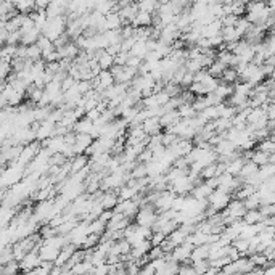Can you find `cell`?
Listing matches in <instances>:
<instances>
[{
  "mask_svg": "<svg viewBox=\"0 0 275 275\" xmlns=\"http://www.w3.org/2000/svg\"><path fill=\"white\" fill-rule=\"evenodd\" d=\"M14 8L19 14H31L35 10V2H32V0H18V2H14Z\"/></svg>",
  "mask_w": 275,
  "mask_h": 275,
  "instance_id": "cell-26",
  "label": "cell"
},
{
  "mask_svg": "<svg viewBox=\"0 0 275 275\" xmlns=\"http://www.w3.org/2000/svg\"><path fill=\"white\" fill-rule=\"evenodd\" d=\"M209 253H211V245H201L193 248L190 263H200V261H209Z\"/></svg>",
  "mask_w": 275,
  "mask_h": 275,
  "instance_id": "cell-19",
  "label": "cell"
},
{
  "mask_svg": "<svg viewBox=\"0 0 275 275\" xmlns=\"http://www.w3.org/2000/svg\"><path fill=\"white\" fill-rule=\"evenodd\" d=\"M97 200L101 203V206H103L105 211H114V209L118 208V205L121 203L118 192H113V190H110V192H100Z\"/></svg>",
  "mask_w": 275,
  "mask_h": 275,
  "instance_id": "cell-8",
  "label": "cell"
},
{
  "mask_svg": "<svg viewBox=\"0 0 275 275\" xmlns=\"http://www.w3.org/2000/svg\"><path fill=\"white\" fill-rule=\"evenodd\" d=\"M68 5L69 2H63V0H52L47 8V16L48 18H58L68 14Z\"/></svg>",
  "mask_w": 275,
  "mask_h": 275,
  "instance_id": "cell-11",
  "label": "cell"
},
{
  "mask_svg": "<svg viewBox=\"0 0 275 275\" xmlns=\"http://www.w3.org/2000/svg\"><path fill=\"white\" fill-rule=\"evenodd\" d=\"M177 275H198V274H197V271H195L193 264H182Z\"/></svg>",
  "mask_w": 275,
  "mask_h": 275,
  "instance_id": "cell-45",
  "label": "cell"
},
{
  "mask_svg": "<svg viewBox=\"0 0 275 275\" xmlns=\"http://www.w3.org/2000/svg\"><path fill=\"white\" fill-rule=\"evenodd\" d=\"M222 29H224V24L221 19H216L214 23L208 24L203 27L201 31V37L203 39H214V37H219V35H222Z\"/></svg>",
  "mask_w": 275,
  "mask_h": 275,
  "instance_id": "cell-13",
  "label": "cell"
},
{
  "mask_svg": "<svg viewBox=\"0 0 275 275\" xmlns=\"http://www.w3.org/2000/svg\"><path fill=\"white\" fill-rule=\"evenodd\" d=\"M219 163V161H217ZM217 163H214V164H211V166H208L206 169H203L201 171V174H200V177H201V180L203 182H208V180H211V179H214V177H217Z\"/></svg>",
  "mask_w": 275,
  "mask_h": 275,
  "instance_id": "cell-36",
  "label": "cell"
},
{
  "mask_svg": "<svg viewBox=\"0 0 275 275\" xmlns=\"http://www.w3.org/2000/svg\"><path fill=\"white\" fill-rule=\"evenodd\" d=\"M213 193H214V188H211L206 182H201V184H198L197 187L193 188V192L190 195L195 200L203 201V200H208Z\"/></svg>",
  "mask_w": 275,
  "mask_h": 275,
  "instance_id": "cell-17",
  "label": "cell"
},
{
  "mask_svg": "<svg viewBox=\"0 0 275 275\" xmlns=\"http://www.w3.org/2000/svg\"><path fill=\"white\" fill-rule=\"evenodd\" d=\"M19 263L18 261H11V263L2 266V275H19Z\"/></svg>",
  "mask_w": 275,
  "mask_h": 275,
  "instance_id": "cell-37",
  "label": "cell"
},
{
  "mask_svg": "<svg viewBox=\"0 0 275 275\" xmlns=\"http://www.w3.org/2000/svg\"><path fill=\"white\" fill-rule=\"evenodd\" d=\"M77 84V81H76V79H72V77H66V79H64V81L61 82V89H63V93L64 92H68V90H71L72 89V87H74Z\"/></svg>",
  "mask_w": 275,
  "mask_h": 275,
  "instance_id": "cell-46",
  "label": "cell"
},
{
  "mask_svg": "<svg viewBox=\"0 0 275 275\" xmlns=\"http://www.w3.org/2000/svg\"><path fill=\"white\" fill-rule=\"evenodd\" d=\"M253 24L250 23L248 19H246L245 16L243 18H238V21H237V24H235V29H237V34L240 35V39L243 40L245 39V35L248 34V31H250V27H251Z\"/></svg>",
  "mask_w": 275,
  "mask_h": 275,
  "instance_id": "cell-31",
  "label": "cell"
},
{
  "mask_svg": "<svg viewBox=\"0 0 275 275\" xmlns=\"http://www.w3.org/2000/svg\"><path fill=\"white\" fill-rule=\"evenodd\" d=\"M130 58V53H126V52H121L114 56V64L116 66H127V61Z\"/></svg>",
  "mask_w": 275,
  "mask_h": 275,
  "instance_id": "cell-44",
  "label": "cell"
},
{
  "mask_svg": "<svg viewBox=\"0 0 275 275\" xmlns=\"http://www.w3.org/2000/svg\"><path fill=\"white\" fill-rule=\"evenodd\" d=\"M245 208L248 211H255V209H261V197L259 193L256 192L253 197H250L248 200H245Z\"/></svg>",
  "mask_w": 275,
  "mask_h": 275,
  "instance_id": "cell-38",
  "label": "cell"
},
{
  "mask_svg": "<svg viewBox=\"0 0 275 275\" xmlns=\"http://www.w3.org/2000/svg\"><path fill=\"white\" fill-rule=\"evenodd\" d=\"M226 69H227V68L224 66V64H222L221 61H217V60H216L213 66L208 69V72H209V74H211L213 77L221 79V77H222V74H224V71H226Z\"/></svg>",
  "mask_w": 275,
  "mask_h": 275,
  "instance_id": "cell-39",
  "label": "cell"
},
{
  "mask_svg": "<svg viewBox=\"0 0 275 275\" xmlns=\"http://www.w3.org/2000/svg\"><path fill=\"white\" fill-rule=\"evenodd\" d=\"M139 6V11H145V13H150V14H156L158 8H159V2H155V0H143V2L137 3Z\"/></svg>",
  "mask_w": 275,
  "mask_h": 275,
  "instance_id": "cell-28",
  "label": "cell"
},
{
  "mask_svg": "<svg viewBox=\"0 0 275 275\" xmlns=\"http://www.w3.org/2000/svg\"><path fill=\"white\" fill-rule=\"evenodd\" d=\"M89 232H90V234H95V235L103 237L105 232H106V224L103 221H100V219L92 221L89 224Z\"/></svg>",
  "mask_w": 275,
  "mask_h": 275,
  "instance_id": "cell-35",
  "label": "cell"
},
{
  "mask_svg": "<svg viewBox=\"0 0 275 275\" xmlns=\"http://www.w3.org/2000/svg\"><path fill=\"white\" fill-rule=\"evenodd\" d=\"M40 264H42V259L39 256V250H35L19 261V269L21 272H32L37 269V267H40Z\"/></svg>",
  "mask_w": 275,
  "mask_h": 275,
  "instance_id": "cell-9",
  "label": "cell"
},
{
  "mask_svg": "<svg viewBox=\"0 0 275 275\" xmlns=\"http://www.w3.org/2000/svg\"><path fill=\"white\" fill-rule=\"evenodd\" d=\"M95 60L98 61L100 68L103 71H110L114 66V56L108 53L106 50H98V52H95Z\"/></svg>",
  "mask_w": 275,
  "mask_h": 275,
  "instance_id": "cell-16",
  "label": "cell"
},
{
  "mask_svg": "<svg viewBox=\"0 0 275 275\" xmlns=\"http://www.w3.org/2000/svg\"><path fill=\"white\" fill-rule=\"evenodd\" d=\"M234 85H229V84H224V82H221L219 84V87H217V90L214 92L216 93V95H219L222 100H229L232 95H234Z\"/></svg>",
  "mask_w": 275,
  "mask_h": 275,
  "instance_id": "cell-33",
  "label": "cell"
},
{
  "mask_svg": "<svg viewBox=\"0 0 275 275\" xmlns=\"http://www.w3.org/2000/svg\"><path fill=\"white\" fill-rule=\"evenodd\" d=\"M155 23V16L150 13H145V11H139L137 13V16L132 19V26L134 29H142V27H151V24Z\"/></svg>",
  "mask_w": 275,
  "mask_h": 275,
  "instance_id": "cell-14",
  "label": "cell"
},
{
  "mask_svg": "<svg viewBox=\"0 0 275 275\" xmlns=\"http://www.w3.org/2000/svg\"><path fill=\"white\" fill-rule=\"evenodd\" d=\"M143 64V60H140V58H137V56H132L130 55V58H129V61H127V66L129 68H132V69H137L139 71V68Z\"/></svg>",
  "mask_w": 275,
  "mask_h": 275,
  "instance_id": "cell-47",
  "label": "cell"
},
{
  "mask_svg": "<svg viewBox=\"0 0 275 275\" xmlns=\"http://www.w3.org/2000/svg\"><path fill=\"white\" fill-rule=\"evenodd\" d=\"M193 108L197 110V113H203V111L206 110V108H209L206 97H197V98H195V101H193Z\"/></svg>",
  "mask_w": 275,
  "mask_h": 275,
  "instance_id": "cell-41",
  "label": "cell"
},
{
  "mask_svg": "<svg viewBox=\"0 0 275 275\" xmlns=\"http://www.w3.org/2000/svg\"><path fill=\"white\" fill-rule=\"evenodd\" d=\"M85 118L89 119V121H92V122H95V121H98L100 118H101V113L97 110H90V111H87V114H85Z\"/></svg>",
  "mask_w": 275,
  "mask_h": 275,
  "instance_id": "cell-48",
  "label": "cell"
},
{
  "mask_svg": "<svg viewBox=\"0 0 275 275\" xmlns=\"http://www.w3.org/2000/svg\"><path fill=\"white\" fill-rule=\"evenodd\" d=\"M142 126H143L145 134H147L148 137L163 134V126H161V121H159V118H150V119L145 121Z\"/></svg>",
  "mask_w": 275,
  "mask_h": 275,
  "instance_id": "cell-15",
  "label": "cell"
},
{
  "mask_svg": "<svg viewBox=\"0 0 275 275\" xmlns=\"http://www.w3.org/2000/svg\"><path fill=\"white\" fill-rule=\"evenodd\" d=\"M43 148H47L52 155H58V153H63V150L66 148V140H64V137H52V139H48L42 143Z\"/></svg>",
  "mask_w": 275,
  "mask_h": 275,
  "instance_id": "cell-12",
  "label": "cell"
},
{
  "mask_svg": "<svg viewBox=\"0 0 275 275\" xmlns=\"http://www.w3.org/2000/svg\"><path fill=\"white\" fill-rule=\"evenodd\" d=\"M187 238H188V234L179 227L177 230H174L171 235H168V240L166 242H168L172 248H177V246H180V245H185Z\"/></svg>",
  "mask_w": 275,
  "mask_h": 275,
  "instance_id": "cell-21",
  "label": "cell"
},
{
  "mask_svg": "<svg viewBox=\"0 0 275 275\" xmlns=\"http://www.w3.org/2000/svg\"><path fill=\"white\" fill-rule=\"evenodd\" d=\"M177 113L180 116V119H193L198 116L197 110L193 108V103H182L177 108Z\"/></svg>",
  "mask_w": 275,
  "mask_h": 275,
  "instance_id": "cell-25",
  "label": "cell"
},
{
  "mask_svg": "<svg viewBox=\"0 0 275 275\" xmlns=\"http://www.w3.org/2000/svg\"><path fill=\"white\" fill-rule=\"evenodd\" d=\"M159 121H161L163 129L168 130V129H171V127L176 126L177 122H180L182 119H180V116H179V113H177V110H176V111H168V113H164V114L161 116V118H159Z\"/></svg>",
  "mask_w": 275,
  "mask_h": 275,
  "instance_id": "cell-23",
  "label": "cell"
},
{
  "mask_svg": "<svg viewBox=\"0 0 275 275\" xmlns=\"http://www.w3.org/2000/svg\"><path fill=\"white\" fill-rule=\"evenodd\" d=\"M72 132L76 134H85V135H93V132H95V127H93V122L89 121L87 118H82L79 119L76 122L74 129H72Z\"/></svg>",
  "mask_w": 275,
  "mask_h": 275,
  "instance_id": "cell-22",
  "label": "cell"
},
{
  "mask_svg": "<svg viewBox=\"0 0 275 275\" xmlns=\"http://www.w3.org/2000/svg\"><path fill=\"white\" fill-rule=\"evenodd\" d=\"M130 55L132 56H137V58H140V60L145 61V58H147L148 55V48H147V42H137L134 48L130 50Z\"/></svg>",
  "mask_w": 275,
  "mask_h": 275,
  "instance_id": "cell-32",
  "label": "cell"
},
{
  "mask_svg": "<svg viewBox=\"0 0 275 275\" xmlns=\"http://www.w3.org/2000/svg\"><path fill=\"white\" fill-rule=\"evenodd\" d=\"M245 224H248V226H255V224H259L264 221V216L261 213V209H255V211H248L246 216L243 217Z\"/></svg>",
  "mask_w": 275,
  "mask_h": 275,
  "instance_id": "cell-29",
  "label": "cell"
},
{
  "mask_svg": "<svg viewBox=\"0 0 275 275\" xmlns=\"http://www.w3.org/2000/svg\"><path fill=\"white\" fill-rule=\"evenodd\" d=\"M140 211V205L137 203L135 200H129V201H121L118 208L114 209V213H121V214H124L127 219H135V216L137 213Z\"/></svg>",
  "mask_w": 275,
  "mask_h": 275,
  "instance_id": "cell-10",
  "label": "cell"
},
{
  "mask_svg": "<svg viewBox=\"0 0 275 275\" xmlns=\"http://www.w3.org/2000/svg\"><path fill=\"white\" fill-rule=\"evenodd\" d=\"M263 275H275V264H272L271 267H267V269L263 272Z\"/></svg>",
  "mask_w": 275,
  "mask_h": 275,
  "instance_id": "cell-49",
  "label": "cell"
},
{
  "mask_svg": "<svg viewBox=\"0 0 275 275\" xmlns=\"http://www.w3.org/2000/svg\"><path fill=\"white\" fill-rule=\"evenodd\" d=\"M148 177V172H147V164H137L135 168L130 172V180H142V179H147Z\"/></svg>",
  "mask_w": 275,
  "mask_h": 275,
  "instance_id": "cell-34",
  "label": "cell"
},
{
  "mask_svg": "<svg viewBox=\"0 0 275 275\" xmlns=\"http://www.w3.org/2000/svg\"><path fill=\"white\" fill-rule=\"evenodd\" d=\"M69 19L68 16H58V18H48L45 27H43L42 35H45L50 40L55 43V40H58L63 34H66V27H68Z\"/></svg>",
  "mask_w": 275,
  "mask_h": 275,
  "instance_id": "cell-2",
  "label": "cell"
},
{
  "mask_svg": "<svg viewBox=\"0 0 275 275\" xmlns=\"http://www.w3.org/2000/svg\"><path fill=\"white\" fill-rule=\"evenodd\" d=\"M158 217H159V213L156 211L153 205H145V206L140 208V211L137 213L135 224H137V226H140V227L153 229V226L158 221Z\"/></svg>",
  "mask_w": 275,
  "mask_h": 275,
  "instance_id": "cell-4",
  "label": "cell"
},
{
  "mask_svg": "<svg viewBox=\"0 0 275 275\" xmlns=\"http://www.w3.org/2000/svg\"><path fill=\"white\" fill-rule=\"evenodd\" d=\"M16 52H18V47L16 45H3L2 47V52H0V58H2V61L11 63L14 58H16Z\"/></svg>",
  "mask_w": 275,
  "mask_h": 275,
  "instance_id": "cell-30",
  "label": "cell"
},
{
  "mask_svg": "<svg viewBox=\"0 0 275 275\" xmlns=\"http://www.w3.org/2000/svg\"><path fill=\"white\" fill-rule=\"evenodd\" d=\"M176 197H177V195L174 192H171V190L161 192V193H159L158 200L155 201V205H153L155 209L159 214L169 211V209H172V203H174V200H176Z\"/></svg>",
  "mask_w": 275,
  "mask_h": 275,
  "instance_id": "cell-6",
  "label": "cell"
},
{
  "mask_svg": "<svg viewBox=\"0 0 275 275\" xmlns=\"http://www.w3.org/2000/svg\"><path fill=\"white\" fill-rule=\"evenodd\" d=\"M271 16H272V10L267 3H263V2L246 3L245 18L248 19L253 26H264L266 27V23L269 21Z\"/></svg>",
  "mask_w": 275,
  "mask_h": 275,
  "instance_id": "cell-1",
  "label": "cell"
},
{
  "mask_svg": "<svg viewBox=\"0 0 275 275\" xmlns=\"http://www.w3.org/2000/svg\"><path fill=\"white\" fill-rule=\"evenodd\" d=\"M188 92L192 93V95L195 97H206L208 93H206V89H205V85H203L201 82H193L190 87L187 89Z\"/></svg>",
  "mask_w": 275,
  "mask_h": 275,
  "instance_id": "cell-40",
  "label": "cell"
},
{
  "mask_svg": "<svg viewBox=\"0 0 275 275\" xmlns=\"http://www.w3.org/2000/svg\"><path fill=\"white\" fill-rule=\"evenodd\" d=\"M95 11L103 14V16H108V14L113 11H119V6L114 2H106V0H103V2H95Z\"/></svg>",
  "mask_w": 275,
  "mask_h": 275,
  "instance_id": "cell-24",
  "label": "cell"
},
{
  "mask_svg": "<svg viewBox=\"0 0 275 275\" xmlns=\"http://www.w3.org/2000/svg\"><path fill=\"white\" fill-rule=\"evenodd\" d=\"M192 251H193V246L190 245H180L177 248H174L171 253V259L179 263L180 266L182 264H190V259H192Z\"/></svg>",
  "mask_w": 275,
  "mask_h": 275,
  "instance_id": "cell-7",
  "label": "cell"
},
{
  "mask_svg": "<svg viewBox=\"0 0 275 275\" xmlns=\"http://www.w3.org/2000/svg\"><path fill=\"white\" fill-rule=\"evenodd\" d=\"M248 161L246 158H243V156H237V158H234V159H230L229 163H226L227 164V174H230V176H234V177H238L240 176V172H242V169H243V166H245V163Z\"/></svg>",
  "mask_w": 275,
  "mask_h": 275,
  "instance_id": "cell-18",
  "label": "cell"
},
{
  "mask_svg": "<svg viewBox=\"0 0 275 275\" xmlns=\"http://www.w3.org/2000/svg\"><path fill=\"white\" fill-rule=\"evenodd\" d=\"M89 164H90V158L87 155H77L76 158H72L71 159V176L84 171L85 168H89Z\"/></svg>",
  "mask_w": 275,
  "mask_h": 275,
  "instance_id": "cell-20",
  "label": "cell"
},
{
  "mask_svg": "<svg viewBox=\"0 0 275 275\" xmlns=\"http://www.w3.org/2000/svg\"><path fill=\"white\" fill-rule=\"evenodd\" d=\"M24 177H26V169L24 168H21V166H18V164L6 166L5 169H2V179H0L2 190H8V188L14 187L16 184L23 182Z\"/></svg>",
  "mask_w": 275,
  "mask_h": 275,
  "instance_id": "cell-3",
  "label": "cell"
},
{
  "mask_svg": "<svg viewBox=\"0 0 275 275\" xmlns=\"http://www.w3.org/2000/svg\"><path fill=\"white\" fill-rule=\"evenodd\" d=\"M185 69H187L188 72H192V74H197V72L203 71V68H201V64H200L198 60H188V61L185 63Z\"/></svg>",
  "mask_w": 275,
  "mask_h": 275,
  "instance_id": "cell-43",
  "label": "cell"
},
{
  "mask_svg": "<svg viewBox=\"0 0 275 275\" xmlns=\"http://www.w3.org/2000/svg\"><path fill=\"white\" fill-rule=\"evenodd\" d=\"M166 240H168V235H164L163 232H153V237H151V246H161Z\"/></svg>",
  "mask_w": 275,
  "mask_h": 275,
  "instance_id": "cell-42",
  "label": "cell"
},
{
  "mask_svg": "<svg viewBox=\"0 0 275 275\" xmlns=\"http://www.w3.org/2000/svg\"><path fill=\"white\" fill-rule=\"evenodd\" d=\"M232 198H234L232 195H227L221 190H214V193L208 198V205H209V208H213L214 211L222 213L229 208Z\"/></svg>",
  "mask_w": 275,
  "mask_h": 275,
  "instance_id": "cell-5",
  "label": "cell"
},
{
  "mask_svg": "<svg viewBox=\"0 0 275 275\" xmlns=\"http://www.w3.org/2000/svg\"><path fill=\"white\" fill-rule=\"evenodd\" d=\"M238 81H240V74H238L235 68H227L221 77V82L229 84V85H235Z\"/></svg>",
  "mask_w": 275,
  "mask_h": 275,
  "instance_id": "cell-27",
  "label": "cell"
}]
</instances>
